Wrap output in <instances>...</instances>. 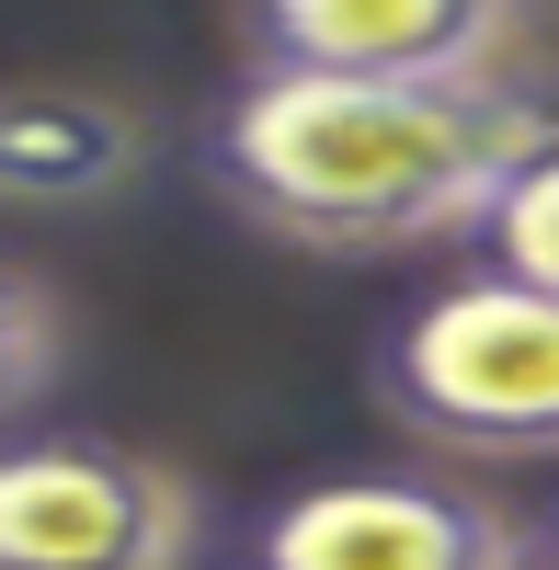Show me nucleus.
<instances>
[{
  "label": "nucleus",
  "mask_w": 559,
  "mask_h": 570,
  "mask_svg": "<svg viewBox=\"0 0 559 570\" xmlns=\"http://www.w3.org/2000/svg\"><path fill=\"white\" fill-rule=\"evenodd\" d=\"M559 149V104L526 80H332V69H241L195 137L217 206L263 240L377 263L423 240H480L514 171Z\"/></svg>",
  "instance_id": "obj_1"
},
{
  "label": "nucleus",
  "mask_w": 559,
  "mask_h": 570,
  "mask_svg": "<svg viewBox=\"0 0 559 570\" xmlns=\"http://www.w3.org/2000/svg\"><path fill=\"white\" fill-rule=\"evenodd\" d=\"M365 389L434 456H559V285L480 263L411 297L365 354Z\"/></svg>",
  "instance_id": "obj_2"
},
{
  "label": "nucleus",
  "mask_w": 559,
  "mask_h": 570,
  "mask_svg": "<svg viewBox=\"0 0 559 570\" xmlns=\"http://www.w3.org/2000/svg\"><path fill=\"white\" fill-rule=\"evenodd\" d=\"M228 570H537V525L445 468H343L274 491Z\"/></svg>",
  "instance_id": "obj_3"
},
{
  "label": "nucleus",
  "mask_w": 559,
  "mask_h": 570,
  "mask_svg": "<svg viewBox=\"0 0 559 570\" xmlns=\"http://www.w3.org/2000/svg\"><path fill=\"white\" fill-rule=\"evenodd\" d=\"M206 502L171 456L115 434H12L0 456V570H183Z\"/></svg>",
  "instance_id": "obj_4"
},
{
  "label": "nucleus",
  "mask_w": 559,
  "mask_h": 570,
  "mask_svg": "<svg viewBox=\"0 0 559 570\" xmlns=\"http://www.w3.org/2000/svg\"><path fill=\"white\" fill-rule=\"evenodd\" d=\"M526 35V0H241L252 69L332 80H491Z\"/></svg>",
  "instance_id": "obj_5"
},
{
  "label": "nucleus",
  "mask_w": 559,
  "mask_h": 570,
  "mask_svg": "<svg viewBox=\"0 0 559 570\" xmlns=\"http://www.w3.org/2000/svg\"><path fill=\"white\" fill-rule=\"evenodd\" d=\"M137 171H149V126L104 91H12V115H0V195L23 217L115 206Z\"/></svg>",
  "instance_id": "obj_6"
},
{
  "label": "nucleus",
  "mask_w": 559,
  "mask_h": 570,
  "mask_svg": "<svg viewBox=\"0 0 559 570\" xmlns=\"http://www.w3.org/2000/svg\"><path fill=\"white\" fill-rule=\"evenodd\" d=\"M480 263L526 274V285H559V149L514 171V195H502L491 228H480Z\"/></svg>",
  "instance_id": "obj_7"
},
{
  "label": "nucleus",
  "mask_w": 559,
  "mask_h": 570,
  "mask_svg": "<svg viewBox=\"0 0 559 570\" xmlns=\"http://www.w3.org/2000/svg\"><path fill=\"white\" fill-rule=\"evenodd\" d=\"M0 376H12V389H0L12 411H35L46 376H58V297H46L35 263H12V365H0Z\"/></svg>",
  "instance_id": "obj_8"
},
{
  "label": "nucleus",
  "mask_w": 559,
  "mask_h": 570,
  "mask_svg": "<svg viewBox=\"0 0 559 570\" xmlns=\"http://www.w3.org/2000/svg\"><path fill=\"white\" fill-rule=\"evenodd\" d=\"M537 570H559V502L537 513Z\"/></svg>",
  "instance_id": "obj_9"
}]
</instances>
